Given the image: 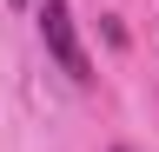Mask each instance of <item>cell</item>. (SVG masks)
Listing matches in <instances>:
<instances>
[{"instance_id": "obj_1", "label": "cell", "mask_w": 159, "mask_h": 152, "mask_svg": "<svg viewBox=\"0 0 159 152\" xmlns=\"http://www.w3.org/2000/svg\"><path fill=\"white\" fill-rule=\"evenodd\" d=\"M40 40H47L53 66L66 73L73 86H93V60H86V46H80V27H73L66 0H47V7H40Z\"/></svg>"}, {"instance_id": "obj_2", "label": "cell", "mask_w": 159, "mask_h": 152, "mask_svg": "<svg viewBox=\"0 0 159 152\" xmlns=\"http://www.w3.org/2000/svg\"><path fill=\"white\" fill-rule=\"evenodd\" d=\"M7 7H33V0H7Z\"/></svg>"}, {"instance_id": "obj_3", "label": "cell", "mask_w": 159, "mask_h": 152, "mask_svg": "<svg viewBox=\"0 0 159 152\" xmlns=\"http://www.w3.org/2000/svg\"><path fill=\"white\" fill-rule=\"evenodd\" d=\"M113 152H126V145H113Z\"/></svg>"}]
</instances>
